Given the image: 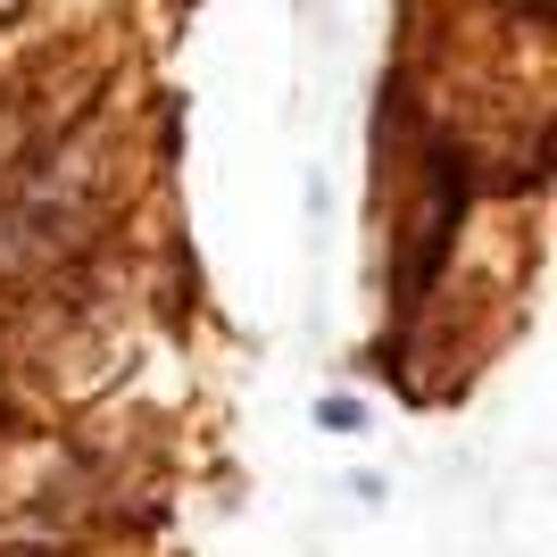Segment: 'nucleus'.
Masks as SVG:
<instances>
[{
	"label": "nucleus",
	"instance_id": "nucleus-1",
	"mask_svg": "<svg viewBox=\"0 0 557 557\" xmlns=\"http://www.w3.org/2000/svg\"><path fill=\"white\" fill-rule=\"evenodd\" d=\"M84 209H92V200H84V175H50L42 191H25L17 209L0 216V267H34V258L67 250Z\"/></svg>",
	"mask_w": 557,
	"mask_h": 557
},
{
	"label": "nucleus",
	"instance_id": "nucleus-2",
	"mask_svg": "<svg viewBox=\"0 0 557 557\" xmlns=\"http://www.w3.org/2000/svg\"><path fill=\"white\" fill-rule=\"evenodd\" d=\"M317 424H325V433H358V424H367V408H358V399H325V408H317Z\"/></svg>",
	"mask_w": 557,
	"mask_h": 557
}]
</instances>
